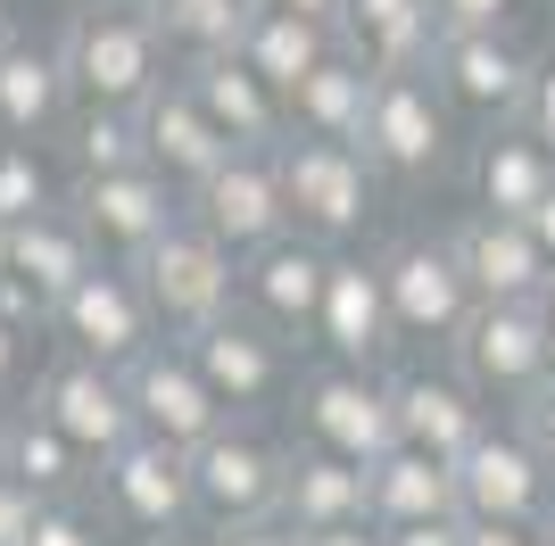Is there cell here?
I'll list each match as a JSON object with an SVG mask.
<instances>
[{
  "instance_id": "50",
  "label": "cell",
  "mask_w": 555,
  "mask_h": 546,
  "mask_svg": "<svg viewBox=\"0 0 555 546\" xmlns=\"http://www.w3.org/2000/svg\"><path fill=\"white\" fill-rule=\"evenodd\" d=\"M539 323H547V356H555V290L539 298Z\"/></svg>"
},
{
  "instance_id": "43",
  "label": "cell",
  "mask_w": 555,
  "mask_h": 546,
  "mask_svg": "<svg viewBox=\"0 0 555 546\" xmlns=\"http://www.w3.org/2000/svg\"><path fill=\"white\" fill-rule=\"evenodd\" d=\"M208 538H216V530H208ZM216 546H299V530H291V522H257V530H224Z\"/></svg>"
},
{
  "instance_id": "44",
  "label": "cell",
  "mask_w": 555,
  "mask_h": 546,
  "mask_svg": "<svg viewBox=\"0 0 555 546\" xmlns=\"http://www.w3.org/2000/svg\"><path fill=\"white\" fill-rule=\"evenodd\" d=\"M390 546H464V522H431V530H382Z\"/></svg>"
},
{
  "instance_id": "46",
  "label": "cell",
  "mask_w": 555,
  "mask_h": 546,
  "mask_svg": "<svg viewBox=\"0 0 555 546\" xmlns=\"http://www.w3.org/2000/svg\"><path fill=\"white\" fill-rule=\"evenodd\" d=\"M299 546H390L373 522H357V530H324V538H299Z\"/></svg>"
},
{
  "instance_id": "20",
  "label": "cell",
  "mask_w": 555,
  "mask_h": 546,
  "mask_svg": "<svg viewBox=\"0 0 555 546\" xmlns=\"http://www.w3.org/2000/svg\"><path fill=\"white\" fill-rule=\"evenodd\" d=\"M324 290H332V249H315L307 232H282L274 249H257L249 265H241V307H249L257 323H274L291 348L315 340Z\"/></svg>"
},
{
  "instance_id": "9",
  "label": "cell",
  "mask_w": 555,
  "mask_h": 546,
  "mask_svg": "<svg viewBox=\"0 0 555 546\" xmlns=\"http://www.w3.org/2000/svg\"><path fill=\"white\" fill-rule=\"evenodd\" d=\"M423 75H431V91L448 100V116L481 141V133H498V125L522 116L539 58H531L522 34H440V50H431Z\"/></svg>"
},
{
  "instance_id": "47",
  "label": "cell",
  "mask_w": 555,
  "mask_h": 546,
  "mask_svg": "<svg viewBox=\"0 0 555 546\" xmlns=\"http://www.w3.org/2000/svg\"><path fill=\"white\" fill-rule=\"evenodd\" d=\"M531 240H539V249H547V265H555V199H547V207H539V216H531Z\"/></svg>"
},
{
  "instance_id": "40",
  "label": "cell",
  "mask_w": 555,
  "mask_h": 546,
  "mask_svg": "<svg viewBox=\"0 0 555 546\" xmlns=\"http://www.w3.org/2000/svg\"><path fill=\"white\" fill-rule=\"evenodd\" d=\"M514 125H522V133H531L539 150L555 158V58H539V75H531V100H522V116H514Z\"/></svg>"
},
{
  "instance_id": "15",
  "label": "cell",
  "mask_w": 555,
  "mask_h": 546,
  "mask_svg": "<svg viewBox=\"0 0 555 546\" xmlns=\"http://www.w3.org/2000/svg\"><path fill=\"white\" fill-rule=\"evenodd\" d=\"M125 398H133L141 439H166V447H183V455H199L232 422L224 398L199 381V364H191L183 340H158L141 364H125Z\"/></svg>"
},
{
  "instance_id": "41",
  "label": "cell",
  "mask_w": 555,
  "mask_h": 546,
  "mask_svg": "<svg viewBox=\"0 0 555 546\" xmlns=\"http://www.w3.org/2000/svg\"><path fill=\"white\" fill-rule=\"evenodd\" d=\"M514 431L531 439V447H539V464H547V472H555V381L539 389V398H531V406H522V414H514Z\"/></svg>"
},
{
  "instance_id": "8",
  "label": "cell",
  "mask_w": 555,
  "mask_h": 546,
  "mask_svg": "<svg viewBox=\"0 0 555 546\" xmlns=\"http://www.w3.org/2000/svg\"><path fill=\"white\" fill-rule=\"evenodd\" d=\"M382 290H390V323H398V348H456V332L481 315V298L464 282L448 232H406L382 249Z\"/></svg>"
},
{
  "instance_id": "25",
  "label": "cell",
  "mask_w": 555,
  "mask_h": 546,
  "mask_svg": "<svg viewBox=\"0 0 555 546\" xmlns=\"http://www.w3.org/2000/svg\"><path fill=\"white\" fill-rule=\"evenodd\" d=\"M175 75H183V91L208 108V125L232 141V150H282V141H291V108H282L232 50L224 58H183Z\"/></svg>"
},
{
  "instance_id": "18",
  "label": "cell",
  "mask_w": 555,
  "mask_h": 546,
  "mask_svg": "<svg viewBox=\"0 0 555 546\" xmlns=\"http://www.w3.org/2000/svg\"><path fill=\"white\" fill-rule=\"evenodd\" d=\"M448 249H456V265H464V282H473L481 307H539V298L555 290V265L531 240V224H506V216L464 207L456 224H448Z\"/></svg>"
},
{
  "instance_id": "1",
  "label": "cell",
  "mask_w": 555,
  "mask_h": 546,
  "mask_svg": "<svg viewBox=\"0 0 555 546\" xmlns=\"http://www.w3.org/2000/svg\"><path fill=\"white\" fill-rule=\"evenodd\" d=\"M59 58H67V91L75 108H125L141 116L150 91L175 75V50L150 25V9H125V0H92L59 25Z\"/></svg>"
},
{
  "instance_id": "38",
  "label": "cell",
  "mask_w": 555,
  "mask_h": 546,
  "mask_svg": "<svg viewBox=\"0 0 555 546\" xmlns=\"http://www.w3.org/2000/svg\"><path fill=\"white\" fill-rule=\"evenodd\" d=\"M431 9H440V34H514L522 0H431Z\"/></svg>"
},
{
  "instance_id": "30",
  "label": "cell",
  "mask_w": 555,
  "mask_h": 546,
  "mask_svg": "<svg viewBox=\"0 0 555 546\" xmlns=\"http://www.w3.org/2000/svg\"><path fill=\"white\" fill-rule=\"evenodd\" d=\"M332 50H340V34H332V25L291 17V9H266V0H257V17H249V34H241V50H232V58H241L257 83L274 91L282 108H291V91L324 67Z\"/></svg>"
},
{
  "instance_id": "21",
  "label": "cell",
  "mask_w": 555,
  "mask_h": 546,
  "mask_svg": "<svg viewBox=\"0 0 555 546\" xmlns=\"http://www.w3.org/2000/svg\"><path fill=\"white\" fill-rule=\"evenodd\" d=\"M315 348L332 364L382 373L398 356V323H390V290H382V257H332V290H324V323Z\"/></svg>"
},
{
  "instance_id": "26",
  "label": "cell",
  "mask_w": 555,
  "mask_h": 546,
  "mask_svg": "<svg viewBox=\"0 0 555 546\" xmlns=\"http://www.w3.org/2000/svg\"><path fill=\"white\" fill-rule=\"evenodd\" d=\"M464 182H473V207L481 216H506V224H531L539 207L555 199V158L539 150L522 125H498V133L473 141L464 158Z\"/></svg>"
},
{
  "instance_id": "35",
  "label": "cell",
  "mask_w": 555,
  "mask_h": 546,
  "mask_svg": "<svg viewBox=\"0 0 555 546\" xmlns=\"http://www.w3.org/2000/svg\"><path fill=\"white\" fill-rule=\"evenodd\" d=\"M50 207H67V191L50 182L42 150H25V141H0V232L34 224V216H50Z\"/></svg>"
},
{
  "instance_id": "5",
  "label": "cell",
  "mask_w": 555,
  "mask_h": 546,
  "mask_svg": "<svg viewBox=\"0 0 555 546\" xmlns=\"http://www.w3.org/2000/svg\"><path fill=\"white\" fill-rule=\"evenodd\" d=\"M191 364H199V381L224 398L232 422H266V414H291V398H299V348L282 340L274 323H257L249 307H232L224 323H208L199 340H183Z\"/></svg>"
},
{
  "instance_id": "39",
  "label": "cell",
  "mask_w": 555,
  "mask_h": 546,
  "mask_svg": "<svg viewBox=\"0 0 555 546\" xmlns=\"http://www.w3.org/2000/svg\"><path fill=\"white\" fill-rule=\"evenodd\" d=\"M34 522H42V497L0 472V546H34Z\"/></svg>"
},
{
  "instance_id": "19",
  "label": "cell",
  "mask_w": 555,
  "mask_h": 546,
  "mask_svg": "<svg viewBox=\"0 0 555 546\" xmlns=\"http://www.w3.org/2000/svg\"><path fill=\"white\" fill-rule=\"evenodd\" d=\"M390 406H398V447L431 455V464H464L489 431V406L448 373V364H398L390 373Z\"/></svg>"
},
{
  "instance_id": "31",
  "label": "cell",
  "mask_w": 555,
  "mask_h": 546,
  "mask_svg": "<svg viewBox=\"0 0 555 546\" xmlns=\"http://www.w3.org/2000/svg\"><path fill=\"white\" fill-rule=\"evenodd\" d=\"M0 472L25 480L42 505H75V497H92V489H100V464H92V455H75L34 406L9 414V455H0Z\"/></svg>"
},
{
  "instance_id": "10",
  "label": "cell",
  "mask_w": 555,
  "mask_h": 546,
  "mask_svg": "<svg viewBox=\"0 0 555 546\" xmlns=\"http://www.w3.org/2000/svg\"><path fill=\"white\" fill-rule=\"evenodd\" d=\"M67 207L75 224L92 232V249L108 265H141L175 224H191V199L158 166H125V174H75L67 182Z\"/></svg>"
},
{
  "instance_id": "11",
  "label": "cell",
  "mask_w": 555,
  "mask_h": 546,
  "mask_svg": "<svg viewBox=\"0 0 555 546\" xmlns=\"http://www.w3.org/2000/svg\"><path fill=\"white\" fill-rule=\"evenodd\" d=\"M448 373H456L481 406H531L539 389L555 381V356H547V323H539V307H481V315L456 332V348H448Z\"/></svg>"
},
{
  "instance_id": "24",
  "label": "cell",
  "mask_w": 555,
  "mask_h": 546,
  "mask_svg": "<svg viewBox=\"0 0 555 546\" xmlns=\"http://www.w3.org/2000/svg\"><path fill=\"white\" fill-rule=\"evenodd\" d=\"M67 116H75V91H67V58H59V42L17 34V42L0 50V141L42 150V141L67 133Z\"/></svg>"
},
{
  "instance_id": "42",
  "label": "cell",
  "mask_w": 555,
  "mask_h": 546,
  "mask_svg": "<svg viewBox=\"0 0 555 546\" xmlns=\"http://www.w3.org/2000/svg\"><path fill=\"white\" fill-rule=\"evenodd\" d=\"M464 546H547L539 530H514V522H464Z\"/></svg>"
},
{
  "instance_id": "34",
  "label": "cell",
  "mask_w": 555,
  "mask_h": 546,
  "mask_svg": "<svg viewBox=\"0 0 555 546\" xmlns=\"http://www.w3.org/2000/svg\"><path fill=\"white\" fill-rule=\"evenodd\" d=\"M67 158H75V174H125V166H150V158H141V116L75 108L67 116Z\"/></svg>"
},
{
  "instance_id": "6",
  "label": "cell",
  "mask_w": 555,
  "mask_h": 546,
  "mask_svg": "<svg viewBox=\"0 0 555 546\" xmlns=\"http://www.w3.org/2000/svg\"><path fill=\"white\" fill-rule=\"evenodd\" d=\"M291 431L299 447H324L340 464H382L398 447V406H390V373H357V364H307L299 398H291Z\"/></svg>"
},
{
  "instance_id": "45",
  "label": "cell",
  "mask_w": 555,
  "mask_h": 546,
  "mask_svg": "<svg viewBox=\"0 0 555 546\" xmlns=\"http://www.w3.org/2000/svg\"><path fill=\"white\" fill-rule=\"evenodd\" d=\"M266 9H291V17H315V25L340 34V9H348V0H266Z\"/></svg>"
},
{
  "instance_id": "22",
  "label": "cell",
  "mask_w": 555,
  "mask_h": 546,
  "mask_svg": "<svg viewBox=\"0 0 555 546\" xmlns=\"http://www.w3.org/2000/svg\"><path fill=\"white\" fill-rule=\"evenodd\" d=\"M92 265H108V257L92 249V232L75 224V207H50V216H34V224L0 232V282H17L42 315H59Z\"/></svg>"
},
{
  "instance_id": "28",
  "label": "cell",
  "mask_w": 555,
  "mask_h": 546,
  "mask_svg": "<svg viewBox=\"0 0 555 546\" xmlns=\"http://www.w3.org/2000/svg\"><path fill=\"white\" fill-rule=\"evenodd\" d=\"M282 522L299 530V538H324V530L373 522V480H365V464H340V455L299 447V439H291V489H282Z\"/></svg>"
},
{
  "instance_id": "12",
  "label": "cell",
  "mask_w": 555,
  "mask_h": 546,
  "mask_svg": "<svg viewBox=\"0 0 555 546\" xmlns=\"http://www.w3.org/2000/svg\"><path fill=\"white\" fill-rule=\"evenodd\" d=\"M158 340L166 332H158V315H150V290H141L133 265H92L83 282H75V298L50 315V348H59V356L108 364V373L141 364Z\"/></svg>"
},
{
  "instance_id": "27",
  "label": "cell",
  "mask_w": 555,
  "mask_h": 546,
  "mask_svg": "<svg viewBox=\"0 0 555 546\" xmlns=\"http://www.w3.org/2000/svg\"><path fill=\"white\" fill-rule=\"evenodd\" d=\"M340 50L365 58L373 75H423L431 50H440V9L431 0H348Z\"/></svg>"
},
{
  "instance_id": "4",
  "label": "cell",
  "mask_w": 555,
  "mask_h": 546,
  "mask_svg": "<svg viewBox=\"0 0 555 546\" xmlns=\"http://www.w3.org/2000/svg\"><path fill=\"white\" fill-rule=\"evenodd\" d=\"M282 489H291V439L266 422H224L208 447L191 455V497H199V530H257L282 522Z\"/></svg>"
},
{
  "instance_id": "16",
  "label": "cell",
  "mask_w": 555,
  "mask_h": 546,
  "mask_svg": "<svg viewBox=\"0 0 555 546\" xmlns=\"http://www.w3.org/2000/svg\"><path fill=\"white\" fill-rule=\"evenodd\" d=\"M456 489H464V522H514V530H547L555 514V472L539 464V447L522 431H498L489 422L481 447L456 464Z\"/></svg>"
},
{
  "instance_id": "48",
  "label": "cell",
  "mask_w": 555,
  "mask_h": 546,
  "mask_svg": "<svg viewBox=\"0 0 555 546\" xmlns=\"http://www.w3.org/2000/svg\"><path fill=\"white\" fill-rule=\"evenodd\" d=\"M150 546H216L208 530H175V538H150Z\"/></svg>"
},
{
  "instance_id": "14",
  "label": "cell",
  "mask_w": 555,
  "mask_h": 546,
  "mask_svg": "<svg viewBox=\"0 0 555 546\" xmlns=\"http://www.w3.org/2000/svg\"><path fill=\"white\" fill-rule=\"evenodd\" d=\"M100 514L116 530H141L150 538H175V530H199V497H191V455L166 447V439H133V447L100 464Z\"/></svg>"
},
{
  "instance_id": "37",
  "label": "cell",
  "mask_w": 555,
  "mask_h": 546,
  "mask_svg": "<svg viewBox=\"0 0 555 546\" xmlns=\"http://www.w3.org/2000/svg\"><path fill=\"white\" fill-rule=\"evenodd\" d=\"M108 514L100 497H75V505H42V522H34V546H108Z\"/></svg>"
},
{
  "instance_id": "29",
  "label": "cell",
  "mask_w": 555,
  "mask_h": 546,
  "mask_svg": "<svg viewBox=\"0 0 555 546\" xmlns=\"http://www.w3.org/2000/svg\"><path fill=\"white\" fill-rule=\"evenodd\" d=\"M365 480H373V530H431V522H464L456 464H431V455H415V447H390Z\"/></svg>"
},
{
  "instance_id": "32",
  "label": "cell",
  "mask_w": 555,
  "mask_h": 546,
  "mask_svg": "<svg viewBox=\"0 0 555 546\" xmlns=\"http://www.w3.org/2000/svg\"><path fill=\"white\" fill-rule=\"evenodd\" d=\"M365 108H373V67L332 50L324 67L291 91V133L307 141H365Z\"/></svg>"
},
{
  "instance_id": "33",
  "label": "cell",
  "mask_w": 555,
  "mask_h": 546,
  "mask_svg": "<svg viewBox=\"0 0 555 546\" xmlns=\"http://www.w3.org/2000/svg\"><path fill=\"white\" fill-rule=\"evenodd\" d=\"M249 17H257V0H150V25L166 34L175 67H183V58H224V50H241Z\"/></svg>"
},
{
  "instance_id": "52",
  "label": "cell",
  "mask_w": 555,
  "mask_h": 546,
  "mask_svg": "<svg viewBox=\"0 0 555 546\" xmlns=\"http://www.w3.org/2000/svg\"><path fill=\"white\" fill-rule=\"evenodd\" d=\"M539 538H547V546H555V514H547V530H539Z\"/></svg>"
},
{
  "instance_id": "7",
  "label": "cell",
  "mask_w": 555,
  "mask_h": 546,
  "mask_svg": "<svg viewBox=\"0 0 555 546\" xmlns=\"http://www.w3.org/2000/svg\"><path fill=\"white\" fill-rule=\"evenodd\" d=\"M133 273H141V290H150V315H158L166 340H199L208 323H224L241 307V257L199 224H175Z\"/></svg>"
},
{
  "instance_id": "17",
  "label": "cell",
  "mask_w": 555,
  "mask_h": 546,
  "mask_svg": "<svg viewBox=\"0 0 555 546\" xmlns=\"http://www.w3.org/2000/svg\"><path fill=\"white\" fill-rule=\"evenodd\" d=\"M191 224L216 232L241 265L257 249H274L291 232V199H282V150H241L208 191H191Z\"/></svg>"
},
{
  "instance_id": "36",
  "label": "cell",
  "mask_w": 555,
  "mask_h": 546,
  "mask_svg": "<svg viewBox=\"0 0 555 546\" xmlns=\"http://www.w3.org/2000/svg\"><path fill=\"white\" fill-rule=\"evenodd\" d=\"M42 332H17V323L0 315V414L34 406V381H42Z\"/></svg>"
},
{
  "instance_id": "13",
  "label": "cell",
  "mask_w": 555,
  "mask_h": 546,
  "mask_svg": "<svg viewBox=\"0 0 555 546\" xmlns=\"http://www.w3.org/2000/svg\"><path fill=\"white\" fill-rule=\"evenodd\" d=\"M34 414H42L75 455H92V464H116V455L141 439L133 398H125V373L83 364V356H59V348H50L42 381H34Z\"/></svg>"
},
{
  "instance_id": "53",
  "label": "cell",
  "mask_w": 555,
  "mask_h": 546,
  "mask_svg": "<svg viewBox=\"0 0 555 546\" xmlns=\"http://www.w3.org/2000/svg\"><path fill=\"white\" fill-rule=\"evenodd\" d=\"M75 9H92V0H75Z\"/></svg>"
},
{
  "instance_id": "23",
  "label": "cell",
  "mask_w": 555,
  "mask_h": 546,
  "mask_svg": "<svg viewBox=\"0 0 555 546\" xmlns=\"http://www.w3.org/2000/svg\"><path fill=\"white\" fill-rule=\"evenodd\" d=\"M141 158H150V166H158V174L191 199V191H208V182L224 174L241 150L208 125V108L183 91V75H166V83L150 91V108H141Z\"/></svg>"
},
{
  "instance_id": "49",
  "label": "cell",
  "mask_w": 555,
  "mask_h": 546,
  "mask_svg": "<svg viewBox=\"0 0 555 546\" xmlns=\"http://www.w3.org/2000/svg\"><path fill=\"white\" fill-rule=\"evenodd\" d=\"M17 42V9H9V0H0V50Z\"/></svg>"
},
{
  "instance_id": "3",
  "label": "cell",
  "mask_w": 555,
  "mask_h": 546,
  "mask_svg": "<svg viewBox=\"0 0 555 546\" xmlns=\"http://www.w3.org/2000/svg\"><path fill=\"white\" fill-rule=\"evenodd\" d=\"M390 182L365 166L357 141H282V199H291V232H307L315 249L348 257V240H365V224L382 216Z\"/></svg>"
},
{
  "instance_id": "51",
  "label": "cell",
  "mask_w": 555,
  "mask_h": 546,
  "mask_svg": "<svg viewBox=\"0 0 555 546\" xmlns=\"http://www.w3.org/2000/svg\"><path fill=\"white\" fill-rule=\"evenodd\" d=\"M0 455H9V414H0Z\"/></svg>"
},
{
  "instance_id": "2",
  "label": "cell",
  "mask_w": 555,
  "mask_h": 546,
  "mask_svg": "<svg viewBox=\"0 0 555 546\" xmlns=\"http://www.w3.org/2000/svg\"><path fill=\"white\" fill-rule=\"evenodd\" d=\"M365 166L382 182H448L464 158H473V133H464L448 100L431 91V75H373V108H365Z\"/></svg>"
}]
</instances>
